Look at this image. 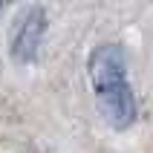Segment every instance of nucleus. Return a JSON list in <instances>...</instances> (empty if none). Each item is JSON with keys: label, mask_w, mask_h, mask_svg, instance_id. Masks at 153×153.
Listing matches in <instances>:
<instances>
[{"label": "nucleus", "mask_w": 153, "mask_h": 153, "mask_svg": "<svg viewBox=\"0 0 153 153\" xmlns=\"http://www.w3.org/2000/svg\"><path fill=\"white\" fill-rule=\"evenodd\" d=\"M90 84L95 93V107L113 130H127L136 119V101L127 84V58L116 43L95 46L87 64Z\"/></svg>", "instance_id": "nucleus-1"}, {"label": "nucleus", "mask_w": 153, "mask_h": 153, "mask_svg": "<svg viewBox=\"0 0 153 153\" xmlns=\"http://www.w3.org/2000/svg\"><path fill=\"white\" fill-rule=\"evenodd\" d=\"M46 32V12L43 6H26L17 12L15 23L9 29V52L17 64H32Z\"/></svg>", "instance_id": "nucleus-2"}]
</instances>
